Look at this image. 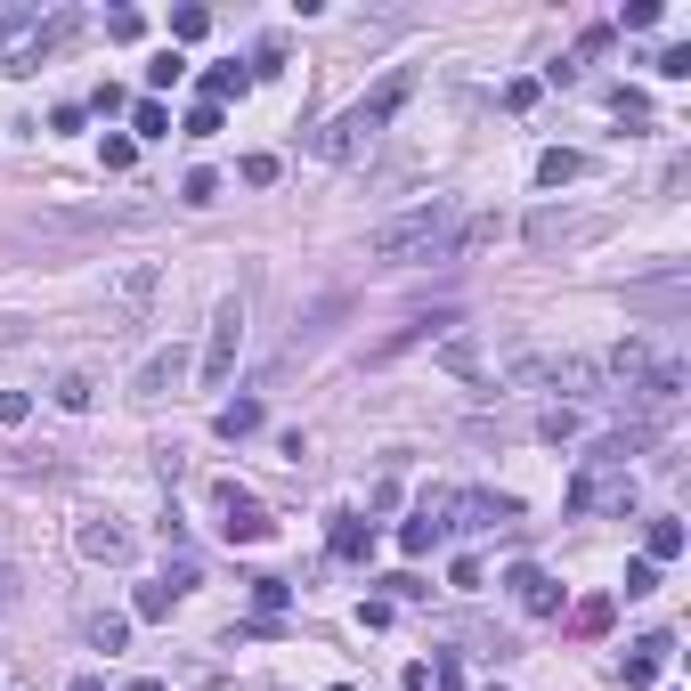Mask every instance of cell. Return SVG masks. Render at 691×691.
<instances>
[{"mask_svg": "<svg viewBox=\"0 0 691 691\" xmlns=\"http://www.w3.org/2000/svg\"><path fill=\"white\" fill-rule=\"evenodd\" d=\"M448 244H456V196H423V204L391 212L383 228H366V261L415 269V261H448Z\"/></svg>", "mask_w": 691, "mask_h": 691, "instance_id": "obj_1", "label": "cell"}, {"mask_svg": "<svg viewBox=\"0 0 691 691\" xmlns=\"http://www.w3.org/2000/svg\"><path fill=\"white\" fill-rule=\"evenodd\" d=\"M407 90H415V74L399 66V74H383V90H374V98H358L342 122H334V131H318V155L326 163H350V155H366L374 139H383V122L407 106Z\"/></svg>", "mask_w": 691, "mask_h": 691, "instance_id": "obj_2", "label": "cell"}, {"mask_svg": "<svg viewBox=\"0 0 691 691\" xmlns=\"http://www.w3.org/2000/svg\"><path fill=\"white\" fill-rule=\"evenodd\" d=\"M147 301H155V261H131V269L114 277V293H106V309H98V318H106V334H131Z\"/></svg>", "mask_w": 691, "mask_h": 691, "instance_id": "obj_3", "label": "cell"}, {"mask_svg": "<svg viewBox=\"0 0 691 691\" xmlns=\"http://www.w3.org/2000/svg\"><path fill=\"white\" fill-rule=\"evenodd\" d=\"M131 220H147L139 204H90V212H41L33 228L41 236H106V228H131Z\"/></svg>", "mask_w": 691, "mask_h": 691, "instance_id": "obj_4", "label": "cell"}, {"mask_svg": "<svg viewBox=\"0 0 691 691\" xmlns=\"http://www.w3.org/2000/svg\"><path fill=\"white\" fill-rule=\"evenodd\" d=\"M236 350H244V301H220L212 342H204V383H228V374H236Z\"/></svg>", "mask_w": 691, "mask_h": 691, "instance_id": "obj_5", "label": "cell"}, {"mask_svg": "<svg viewBox=\"0 0 691 691\" xmlns=\"http://www.w3.org/2000/svg\"><path fill=\"white\" fill-rule=\"evenodd\" d=\"M570 505H578V513H594V505H610V513H635V480H626V472H610V464H586V472H578V488H570Z\"/></svg>", "mask_w": 691, "mask_h": 691, "instance_id": "obj_6", "label": "cell"}, {"mask_svg": "<svg viewBox=\"0 0 691 691\" xmlns=\"http://www.w3.org/2000/svg\"><path fill=\"white\" fill-rule=\"evenodd\" d=\"M187 383V350L171 342V350H155V358H139V374H131V399L139 407H155V399H171Z\"/></svg>", "mask_w": 691, "mask_h": 691, "instance_id": "obj_7", "label": "cell"}, {"mask_svg": "<svg viewBox=\"0 0 691 691\" xmlns=\"http://www.w3.org/2000/svg\"><path fill=\"white\" fill-rule=\"evenodd\" d=\"M594 228H602V220H578V212H529V220H521V236L537 244V253H553V244H586Z\"/></svg>", "mask_w": 691, "mask_h": 691, "instance_id": "obj_8", "label": "cell"}, {"mask_svg": "<svg viewBox=\"0 0 691 691\" xmlns=\"http://www.w3.org/2000/svg\"><path fill=\"white\" fill-rule=\"evenodd\" d=\"M448 513H464V521H448V529H505V521H521V505H513V496H488V488L448 496Z\"/></svg>", "mask_w": 691, "mask_h": 691, "instance_id": "obj_9", "label": "cell"}, {"mask_svg": "<svg viewBox=\"0 0 691 691\" xmlns=\"http://www.w3.org/2000/svg\"><path fill=\"white\" fill-rule=\"evenodd\" d=\"M220 505H228V521H220V529H228L236 545H261V537H269V513H261V505H253V496H244L236 480L220 488Z\"/></svg>", "mask_w": 691, "mask_h": 691, "instance_id": "obj_10", "label": "cell"}, {"mask_svg": "<svg viewBox=\"0 0 691 691\" xmlns=\"http://www.w3.org/2000/svg\"><path fill=\"white\" fill-rule=\"evenodd\" d=\"M513 602H521L529 618H553V610H561V586H553L545 570H529V561H521V570H513Z\"/></svg>", "mask_w": 691, "mask_h": 691, "instance_id": "obj_11", "label": "cell"}, {"mask_svg": "<svg viewBox=\"0 0 691 691\" xmlns=\"http://www.w3.org/2000/svg\"><path fill=\"white\" fill-rule=\"evenodd\" d=\"M667 651H675V635H643V643H635V659H618V675H626V683L643 691V683H659V667H667Z\"/></svg>", "mask_w": 691, "mask_h": 691, "instance_id": "obj_12", "label": "cell"}, {"mask_svg": "<svg viewBox=\"0 0 691 691\" xmlns=\"http://www.w3.org/2000/svg\"><path fill=\"white\" fill-rule=\"evenodd\" d=\"M439 513H448V496H423V513L399 529V545H407V553H431L439 537H448V521H439Z\"/></svg>", "mask_w": 691, "mask_h": 691, "instance_id": "obj_13", "label": "cell"}, {"mask_svg": "<svg viewBox=\"0 0 691 691\" xmlns=\"http://www.w3.org/2000/svg\"><path fill=\"white\" fill-rule=\"evenodd\" d=\"M448 326H456V318H415V326H399L391 342H374V350H366V366H391L399 350H415V342H431V334H448Z\"/></svg>", "mask_w": 691, "mask_h": 691, "instance_id": "obj_14", "label": "cell"}, {"mask_svg": "<svg viewBox=\"0 0 691 691\" xmlns=\"http://www.w3.org/2000/svg\"><path fill=\"white\" fill-rule=\"evenodd\" d=\"M90 561H131V529H114V521H82V537H74Z\"/></svg>", "mask_w": 691, "mask_h": 691, "instance_id": "obj_15", "label": "cell"}, {"mask_svg": "<svg viewBox=\"0 0 691 691\" xmlns=\"http://www.w3.org/2000/svg\"><path fill=\"white\" fill-rule=\"evenodd\" d=\"M33 41H41V9H0V57H33Z\"/></svg>", "mask_w": 691, "mask_h": 691, "instance_id": "obj_16", "label": "cell"}, {"mask_svg": "<svg viewBox=\"0 0 691 691\" xmlns=\"http://www.w3.org/2000/svg\"><path fill=\"white\" fill-rule=\"evenodd\" d=\"M82 635H90L98 651H122V643H131V618H114V610H90V618H82Z\"/></svg>", "mask_w": 691, "mask_h": 691, "instance_id": "obj_17", "label": "cell"}, {"mask_svg": "<svg viewBox=\"0 0 691 691\" xmlns=\"http://www.w3.org/2000/svg\"><path fill=\"white\" fill-rule=\"evenodd\" d=\"M683 553V521H651V537H643V561L659 570V561H675Z\"/></svg>", "mask_w": 691, "mask_h": 691, "instance_id": "obj_18", "label": "cell"}, {"mask_svg": "<svg viewBox=\"0 0 691 691\" xmlns=\"http://www.w3.org/2000/svg\"><path fill=\"white\" fill-rule=\"evenodd\" d=\"M244 431H261V399H228L220 407V439H244Z\"/></svg>", "mask_w": 691, "mask_h": 691, "instance_id": "obj_19", "label": "cell"}, {"mask_svg": "<svg viewBox=\"0 0 691 691\" xmlns=\"http://www.w3.org/2000/svg\"><path fill=\"white\" fill-rule=\"evenodd\" d=\"M57 407H66V415H82L90 399H98V383H90V374H57V391H49Z\"/></svg>", "mask_w": 691, "mask_h": 691, "instance_id": "obj_20", "label": "cell"}, {"mask_svg": "<svg viewBox=\"0 0 691 691\" xmlns=\"http://www.w3.org/2000/svg\"><path fill=\"white\" fill-rule=\"evenodd\" d=\"M358 553H374V529L366 521H334V561H358Z\"/></svg>", "mask_w": 691, "mask_h": 691, "instance_id": "obj_21", "label": "cell"}, {"mask_svg": "<svg viewBox=\"0 0 691 691\" xmlns=\"http://www.w3.org/2000/svg\"><path fill=\"white\" fill-rule=\"evenodd\" d=\"M74 25H82V17H49V25H41V41H33V57H25V66H41V57H57V49L74 41Z\"/></svg>", "mask_w": 691, "mask_h": 691, "instance_id": "obj_22", "label": "cell"}, {"mask_svg": "<svg viewBox=\"0 0 691 691\" xmlns=\"http://www.w3.org/2000/svg\"><path fill=\"white\" fill-rule=\"evenodd\" d=\"M561 179H578V155L570 147H545L537 155V187H561Z\"/></svg>", "mask_w": 691, "mask_h": 691, "instance_id": "obj_23", "label": "cell"}, {"mask_svg": "<svg viewBox=\"0 0 691 691\" xmlns=\"http://www.w3.org/2000/svg\"><path fill=\"white\" fill-rule=\"evenodd\" d=\"M537 439H553V448H561V439H578V407H545L537 415Z\"/></svg>", "mask_w": 691, "mask_h": 691, "instance_id": "obj_24", "label": "cell"}, {"mask_svg": "<svg viewBox=\"0 0 691 691\" xmlns=\"http://www.w3.org/2000/svg\"><path fill=\"white\" fill-rule=\"evenodd\" d=\"M131 131H139V139H171V114H163L155 98H139V114H131Z\"/></svg>", "mask_w": 691, "mask_h": 691, "instance_id": "obj_25", "label": "cell"}, {"mask_svg": "<svg viewBox=\"0 0 691 691\" xmlns=\"http://www.w3.org/2000/svg\"><path fill=\"white\" fill-rule=\"evenodd\" d=\"M610 610H618V602H610V594H594V602H578V618H570V626H578V635H602Z\"/></svg>", "mask_w": 691, "mask_h": 691, "instance_id": "obj_26", "label": "cell"}, {"mask_svg": "<svg viewBox=\"0 0 691 691\" xmlns=\"http://www.w3.org/2000/svg\"><path fill=\"white\" fill-rule=\"evenodd\" d=\"M244 82H253V74H244V66H212V74H204V90H212V106H220V98H236Z\"/></svg>", "mask_w": 691, "mask_h": 691, "instance_id": "obj_27", "label": "cell"}, {"mask_svg": "<svg viewBox=\"0 0 691 691\" xmlns=\"http://www.w3.org/2000/svg\"><path fill=\"white\" fill-rule=\"evenodd\" d=\"M212 196H220L212 171H187V179H179V204H212Z\"/></svg>", "mask_w": 691, "mask_h": 691, "instance_id": "obj_28", "label": "cell"}, {"mask_svg": "<svg viewBox=\"0 0 691 691\" xmlns=\"http://www.w3.org/2000/svg\"><path fill=\"white\" fill-rule=\"evenodd\" d=\"M179 74H187V57H179V49H163V57H155V66H147V82H155V90H171Z\"/></svg>", "mask_w": 691, "mask_h": 691, "instance_id": "obj_29", "label": "cell"}, {"mask_svg": "<svg viewBox=\"0 0 691 691\" xmlns=\"http://www.w3.org/2000/svg\"><path fill=\"white\" fill-rule=\"evenodd\" d=\"M643 594H659V570H651V561H635V570H626V602H643Z\"/></svg>", "mask_w": 691, "mask_h": 691, "instance_id": "obj_30", "label": "cell"}, {"mask_svg": "<svg viewBox=\"0 0 691 691\" xmlns=\"http://www.w3.org/2000/svg\"><path fill=\"white\" fill-rule=\"evenodd\" d=\"M106 33H114V41H139V33H147V17H139V9H114V17H106Z\"/></svg>", "mask_w": 691, "mask_h": 691, "instance_id": "obj_31", "label": "cell"}, {"mask_svg": "<svg viewBox=\"0 0 691 691\" xmlns=\"http://www.w3.org/2000/svg\"><path fill=\"white\" fill-rule=\"evenodd\" d=\"M171 33H179V41H204V33H212V17H204V9H179V17H171Z\"/></svg>", "mask_w": 691, "mask_h": 691, "instance_id": "obj_32", "label": "cell"}, {"mask_svg": "<svg viewBox=\"0 0 691 691\" xmlns=\"http://www.w3.org/2000/svg\"><path fill=\"white\" fill-rule=\"evenodd\" d=\"M659 74H667V82H683V74H691V49H683V41H667V49H659Z\"/></svg>", "mask_w": 691, "mask_h": 691, "instance_id": "obj_33", "label": "cell"}, {"mask_svg": "<svg viewBox=\"0 0 691 691\" xmlns=\"http://www.w3.org/2000/svg\"><path fill=\"white\" fill-rule=\"evenodd\" d=\"M285 594H293L285 578H253V602H261V610H285Z\"/></svg>", "mask_w": 691, "mask_h": 691, "instance_id": "obj_34", "label": "cell"}, {"mask_svg": "<svg viewBox=\"0 0 691 691\" xmlns=\"http://www.w3.org/2000/svg\"><path fill=\"white\" fill-rule=\"evenodd\" d=\"M139 618H171V586H139Z\"/></svg>", "mask_w": 691, "mask_h": 691, "instance_id": "obj_35", "label": "cell"}, {"mask_svg": "<svg viewBox=\"0 0 691 691\" xmlns=\"http://www.w3.org/2000/svg\"><path fill=\"white\" fill-rule=\"evenodd\" d=\"M212 131H220V106H212V98H204V106H196V114H187V139H212Z\"/></svg>", "mask_w": 691, "mask_h": 691, "instance_id": "obj_36", "label": "cell"}, {"mask_svg": "<svg viewBox=\"0 0 691 691\" xmlns=\"http://www.w3.org/2000/svg\"><path fill=\"white\" fill-rule=\"evenodd\" d=\"M25 415H33V399H25V391H0V423H9V431H17Z\"/></svg>", "mask_w": 691, "mask_h": 691, "instance_id": "obj_37", "label": "cell"}, {"mask_svg": "<svg viewBox=\"0 0 691 691\" xmlns=\"http://www.w3.org/2000/svg\"><path fill=\"white\" fill-rule=\"evenodd\" d=\"M431 691H464V667H456V659H439V667H431Z\"/></svg>", "mask_w": 691, "mask_h": 691, "instance_id": "obj_38", "label": "cell"}, {"mask_svg": "<svg viewBox=\"0 0 691 691\" xmlns=\"http://www.w3.org/2000/svg\"><path fill=\"white\" fill-rule=\"evenodd\" d=\"M122 691H163V683H155V675H139V683H122Z\"/></svg>", "mask_w": 691, "mask_h": 691, "instance_id": "obj_39", "label": "cell"}, {"mask_svg": "<svg viewBox=\"0 0 691 691\" xmlns=\"http://www.w3.org/2000/svg\"><path fill=\"white\" fill-rule=\"evenodd\" d=\"M74 691H106V683H98V675H74Z\"/></svg>", "mask_w": 691, "mask_h": 691, "instance_id": "obj_40", "label": "cell"}, {"mask_svg": "<svg viewBox=\"0 0 691 691\" xmlns=\"http://www.w3.org/2000/svg\"><path fill=\"white\" fill-rule=\"evenodd\" d=\"M9 594H17V586H9V570H0V602H9Z\"/></svg>", "mask_w": 691, "mask_h": 691, "instance_id": "obj_41", "label": "cell"}, {"mask_svg": "<svg viewBox=\"0 0 691 691\" xmlns=\"http://www.w3.org/2000/svg\"><path fill=\"white\" fill-rule=\"evenodd\" d=\"M496 691H505V683H496Z\"/></svg>", "mask_w": 691, "mask_h": 691, "instance_id": "obj_42", "label": "cell"}]
</instances>
